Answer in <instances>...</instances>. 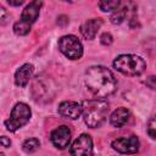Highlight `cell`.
Instances as JSON below:
<instances>
[{
  "label": "cell",
  "mask_w": 156,
  "mask_h": 156,
  "mask_svg": "<svg viewBox=\"0 0 156 156\" xmlns=\"http://www.w3.org/2000/svg\"><path fill=\"white\" fill-rule=\"evenodd\" d=\"M71 135H72L71 129L67 126H60V127L55 128L51 132L50 140H51V143L54 144L55 147L63 150V149H66L69 145Z\"/></svg>",
  "instance_id": "9"
},
{
  "label": "cell",
  "mask_w": 156,
  "mask_h": 156,
  "mask_svg": "<svg viewBox=\"0 0 156 156\" xmlns=\"http://www.w3.org/2000/svg\"><path fill=\"white\" fill-rule=\"evenodd\" d=\"M0 156H5V155H4V154H2V152H0Z\"/></svg>",
  "instance_id": "26"
},
{
  "label": "cell",
  "mask_w": 156,
  "mask_h": 156,
  "mask_svg": "<svg viewBox=\"0 0 156 156\" xmlns=\"http://www.w3.org/2000/svg\"><path fill=\"white\" fill-rule=\"evenodd\" d=\"M33 96L35 101H48L52 98V88L50 87L49 79H43V77H37L33 83Z\"/></svg>",
  "instance_id": "8"
},
{
  "label": "cell",
  "mask_w": 156,
  "mask_h": 156,
  "mask_svg": "<svg viewBox=\"0 0 156 156\" xmlns=\"http://www.w3.org/2000/svg\"><path fill=\"white\" fill-rule=\"evenodd\" d=\"M40 146V141L39 139L37 138H28L23 141L22 144V150L26 152V154H33L35 152Z\"/></svg>",
  "instance_id": "16"
},
{
  "label": "cell",
  "mask_w": 156,
  "mask_h": 156,
  "mask_svg": "<svg viewBox=\"0 0 156 156\" xmlns=\"http://www.w3.org/2000/svg\"><path fill=\"white\" fill-rule=\"evenodd\" d=\"M58 50L71 60H78L83 55V45L80 40L72 34L63 35L58 40Z\"/></svg>",
  "instance_id": "5"
},
{
  "label": "cell",
  "mask_w": 156,
  "mask_h": 156,
  "mask_svg": "<svg viewBox=\"0 0 156 156\" xmlns=\"http://www.w3.org/2000/svg\"><path fill=\"white\" fill-rule=\"evenodd\" d=\"M127 13H128V6L117 7V9L112 12V15H111V17H110L111 23H113V24H121V23L126 20Z\"/></svg>",
  "instance_id": "15"
},
{
  "label": "cell",
  "mask_w": 156,
  "mask_h": 156,
  "mask_svg": "<svg viewBox=\"0 0 156 156\" xmlns=\"http://www.w3.org/2000/svg\"><path fill=\"white\" fill-rule=\"evenodd\" d=\"M100 41H101L102 45H106V46H107V45L112 44V41H113V37H112L110 33L105 32V33L101 34V37H100Z\"/></svg>",
  "instance_id": "20"
},
{
  "label": "cell",
  "mask_w": 156,
  "mask_h": 156,
  "mask_svg": "<svg viewBox=\"0 0 156 156\" xmlns=\"http://www.w3.org/2000/svg\"><path fill=\"white\" fill-rule=\"evenodd\" d=\"M146 85H149L151 89H155V77L154 76H151V77H149L147 79H146Z\"/></svg>",
  "instance_id": "24"
},
{
  "label": "cell",
  "mask_w": 156,
  "mask_h": 156,
  "mask_svg": "<svg viewBox=\"0 0 156 156\" xmlns=\"http://www.w3.org/2000/svg\"><path fill=\"white\" fill-rule=\"evenodd\" d=\"M85 85L95 98L104 99L116 91L117 80L105 66H91L85 72Z\"/></svg>",
  "instance_id": "1"
},
{
  "label": "cell",
  "mask_w": 156,
  "mask_h": 156,
  "mask_svg": "<svg viewBox=\"0 0 156 156\" xmlns=\"http://www.w3.org/2000/svg\"><path fill=\"white\" fill-rule=\"evenodd\" d=\"M113 67L126 76H139L146 68V62L143 57L133 54H123L113 60Z\"/></svg>",
  "instance_id": "3"
},
{
  "label": "cell",
  "mask_w": 156,
  "mask_h": 156,
  "mask_svg": "<svg viewBox=\"0 0 156 156\" xmlns=\"http://www.w3.org/2000/svg\"><path fill=\"white\" fill-rule=\"evenodd\" d=\"M32 117V110L30 107L24 102H17L12 111L10 117L5 121V127L9 132H16L23 126H26Z\"/></svg>",
  "instance_id": "4"
},
{
  "label": "cell",
  "mask_w": 156,
  "mask_h": 156,
  "mask_svg": "<svg viewBox=\"0 0 156 156\" xmlns=\"http://www.w3.org/2000/svg\"><path fill=\"white\" fill-rule=\"evenodd\" d=\"M156 122H155V118L152 117L150 121H149V126H147V134L150 135L151 139H155L156 138Z\"/></svg>",
  "instance_id": "19"
},
{
  "label": "cell",
  "mask_w": 156,
  "mask_h": 156,
  "mask_svg": "<svg viewBox=\"0 0 156 156\" xmlns=\"http://www.w3.org/2000/svg\"><path fill=\"white\" fill-rule=\"evenodd\" d=\"M13 32L17 34V35H26L30 32V26L22 22L21 20L17 21L15 24H13Z\"/></svg>",
  "instance_id": "18"
},
{
  "label": "cell",
  "mask_w": 156,
  "mask_h": 156,
  "mask_svg": "<svg viewBox=\"0 0 156 156\" xmlns=\"http://www.w3.org/2000/svg\"><path fill=\"white\" fill-rule=\"evenodd\" d=\"M71 156H93V139L89 134H80L71 145Z\"/></svg>",
  "instance_id": "6"
},
{
  "label": "cell",
  "mask_w": 156,
  "mask_h": 156,
  "mask_svg": "<svg viewBox=\"0 0 156 156\" xmlns=\"http://www.w3.org/2000/svg\"><path fill=\"white\" fill-rule=\"evenodd\" d=\"M108 110V102L104 99H91L83 101L82 115L84 118V123L89 128L100 127L106 121Z\"/></svg>",
  "instance_id": "2"
},
{
  "label": "cell",
  "mask_w": 156,
  "mask_h": 156,
  "mask_svg": "<svg viewBox=\"0 0 156 156\" xmlns=\"http://www.w3.org/2000/svg\"><path fill=\"white\" fill-rule=\"evenodd\" d=\"M112 149L121 154H135L139 150L140 143L135 135H129L124 138L115 139L111 144Z\"/></svg>",
  "instance_id": "7"
},
{
  "label": "cell",
  "mask_w": 156,
  "mask_h": 156,
  "mask_svg": "<svg viewBox=\"0 0 156 156\" xmlns=\"http://www.w3.org/2000/svg\"><path fill=\"white\" fill-rule=\"evenodd\" d=\"M129 119V111L126 107H118L115 110L110 117V123L115 128H121L123 127Z\"/></svg>",
  "instance_id": "14"
},
{
  "label": "cell",
  "mask_w": 156,
  "mask_h": 156,
  "mask_svg": "<svg viewBox=\"0 0 156 156\" xmlns=\"http://www.w3.org/2000/svg\"><path fill=\"white\" fill-rule=\"evenodd\" d=\"M0 145L4 146V147H10V146H11V140H10V138H7V136H5V135L0 136Z\"/></svg>",
  "instance_id": "22"
},
{
  "label": "cell",
  "mask_w": 156,
  "mask_h": 156,
  "mask_svg": "<svg viewBox=\"0 0 156 156\" xmlns=\"http://www.w3.org/2000/svg\"><path fill=\"white\" fill-rule=\"evenodd\" d=\"M33 72H34V66L32 63L22 65L15 73V83H16V85L21 87V88H24L29 83V80H30V78L33 76Z\"/></svg>",
  "instance_id": "12"
},
{
  "label": "cell",
  "mask_w": 156,
  "mask_h": 156,
  "mask_svg": "<svg viewBox=\"0 0 156 156\" xmlns=\"http://www.w3.org/2000/svg\"><path fill=\"white\" fill-rule=\"evenodd\" d=\"M9 20V13L7 11L0 5V24H5Z\"/></svg>",
  "instance_id": "21"
},
{
  "label": "cell",
  "mask_w": 156,
  "mask_h": 156,
  "mask_svg": "<svg viewBox=\"0 0 156 156\" xmlns=\"http://www.w3.org/2000/svg\"><path fill=\"white\" fill-rule=\"evenodd\" d=\"M99 7L101 11L104 12H111V11H115L117 7H119L121 2L118 0H115V1H100L99 4Z\"/></svg>",
  "instance_id": "17"
},
{
  "label": "cell",
  "mask_w": 156,
  "mask_h": 156,
  "mask_svg": "<svg viewBox=\"0 0 156 156\" xmlns=\"http://www.w3.org/2000/svg\"><path fill=\"white\" fill-rule=\"evenodd\" d=\"M57 112L65 118L77 119L82 115V105L76 101H62L58 105Z\"/></svg>",
  "instance_id": "10"
},
{
  "label": "cell",
  "mask_w": 156,
  "mask_h": 156,
  "mask_svg": "<svg viewBox=\"0 0 156 156\" xmlns=\"http://www.w3.org/2000/svg\"><path fill=\"white\" fill-rule=\"evenodd\" d=\"M43 2L39 1V0H34L32 2H29L24 10L22 11V15H21V21L32 26V23H34L39 16V12H40V7H41Z\"/></svg>",
  "instance_id": "11"
},
{
  "label": "cell",
  "mask_w": 156,
  "mask_h": 156,
  "mask_svg": "<svg viewBox=\"0 0 156 156\" xmlns=\"http://www.w3.org/2000/svg\"><path fill=\"white\" fill-rule=\"evenodd\" d=\"M102 26V20L101 18H90L88 21H85L82 27H80V33L82 35L88 39V40H91L95 38L98 30L100 29V27Z\"/></svg>",
  "instance_id": "13"
},
{
  "label": "cell",
  "mask_w": 156,
  "mask_h": 156,
  "mask_svg": "<svg viewBox=\"0 0 156 156\" xmlns=\"http://www.w3.org/2000/svg\"><path fill=\"white\" fill-rule=\"evenodd\" d=\"M7 2H9V5H11V6H20V5H22L24 1H23V0H16V1H13V0H9Z\"/></svg>",
  "instance_id": "25"
},
{
  "label": "cell",
  "mask_w": 156,
  "mask_h": 156,
  "mask_svg": "<svg viewBox=\"0 0 156 156\" xmlns=\"http://www.w3.org/2000/svg\"><path fill=\"white\" fill-rule=\"evenodd\" d=\"M57 23H58V24H61V26L67 24V23H68V17H67V16H65V15L58 16V18H57Z\"/></svg>",
  "instance_id": "23"
}]
</instances>
